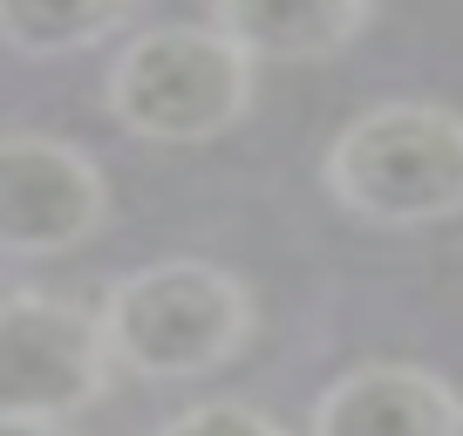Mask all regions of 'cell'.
Here are the masks:
<instances>
[{
  "label": "cell",
  "instance_id": "obj_1",
  "mask_svg": "<svg viewBox=\"0 0 463 436\" xmlns=\"http://www.w3.org/2000/svg\"><path fill=\"white\" fill-rule=\"evenodd\" d=\"M109 362L137 382H204L252 341V293L212 260H150L96 307Z\"/></svg>",
  "mask_w": 463,
  "mask_h": 436
},
{
  "label": "cell",
  "instance_id": "obj_2",
  "mask_svg": "<svg viewBox=\"0 0 463 436\" xmlns=\"http://www.w3.org/2000/svg\"><path fill=\"white\" fill-rule=\"evenodd\" d=\"M320 177L347 218L382 232L463 218V117L443 102H382L327 144Z\"/></svg>",
  "mask_w": 463,
  "mask_h": 436
},
{
  "label": "cell",
  "instance_id": "obj_3",
  "mask_svg": "<svg viewBox=\"0 0 463 436\" xmlns=\"http://www.w3.org/2000/svg\"><path fill=\"white\" fill-rule=\"evenodd\" d=\"M260 62L218 21H164L123 42L109 62V117L144 144H212L252 109Z\"/></svg>",
  "mask_w": 463,
  "mask_h": 436
},
{
  "label": "cell",
  "instance_id": "obj_4",
  "mask_svg": "<svg viewBox=\"0 0 463 436\" xmlns=\"http://www.w3.org/2000/svg\"><path fill=\"white\" fill-rule=\"evenodd\" d=\"M109 341L89 307L61 293H0V416L75 422L109 395Z\"/></svg>",
  "mask_w": 463,
  "mask_h": 436
},
{
  "label": "cell",
  "instance_id": "obj_5",
  "mask_svg": "<svg viewBox=\"0 0 463 436\" xmlns=\"http://www.w3.org/2000/svg\"><path fill=\"white\" fill-rule=\"evenodd\" d=\"M109 218V177L82 144L42 130L0 137V260H61Z\"/></svg>",
  "mask_w": 463,
  "mask_h": 436
},
{
  "label": "cell",
  "instance_id": "obj_6",
  "mask_svg": "<svg viewBox=\"0 0 463 436\" xmlns=\"http://www.w3.org/2000/svg\"><path fill=\"white\" fill-rule=\"evenodd\" d=\"M307 436H463V395L436 368L362 362L320 389Z\"/></svg>",
  "mask_w": 463,
  "mask_h": 436
},
{
  "label": "cell",
  "instance_id": "obj_7",
  "mask_svg": "<svg viewBox=\"0 0 463 436\" xmlns=\"http://www.w3.org/2000/svg\"><path fill=\"white\" fill-rule=\"evenodd\" d=\"M212 21L252 62H334L368 34L375 0H212Z\"/></svg>",
  "mask_w": 463,
  "mask_h": 436
},
{
  "label": "cell",
  "instance_id": "obj_8",
  "mask_svg": "<svg viewBox=\"0 0 463 436\" xmlns=\"http://www.w3.org/2000/svg\"><path fill=\"white\" fill-rule=\"evenodd\" d=\"M137 0H0V42L28 62H61L123 34Z\"/></svg>",
  "mask_w": 463,
  "mask_h": 436
},
{
  "label": "cell",
  "instance_id": "obj_9",
  "mask_svg": "<svg viewBox=\"0 0 463 436\" xmlns=\"http://www.w3.org/2000/svg\"><path fill=\"white\" fill-rule=\"evenodd\" d=\"M157 436H293V430H279L266 409H252V403H232V395H218V403H191V409H177L171 422H164Z\"/></svg>",
  "mask_w": 463,
  "mask_h": 436
},
{
  "label": "cell",
  "instance_id": "obj_10",
  "mask_svg": "<svg viewBox=\"0 0 463 436\" xmlns=\"http://www.w3.org/2000/svg\"><path fill=\"white\" fill-rule=\"evenodd\" d=\"M0 436H75V430L55 416H0Z\"/></svg>",
  "mask_w": 463,
  "mask_h": 436
}]
</instances>
